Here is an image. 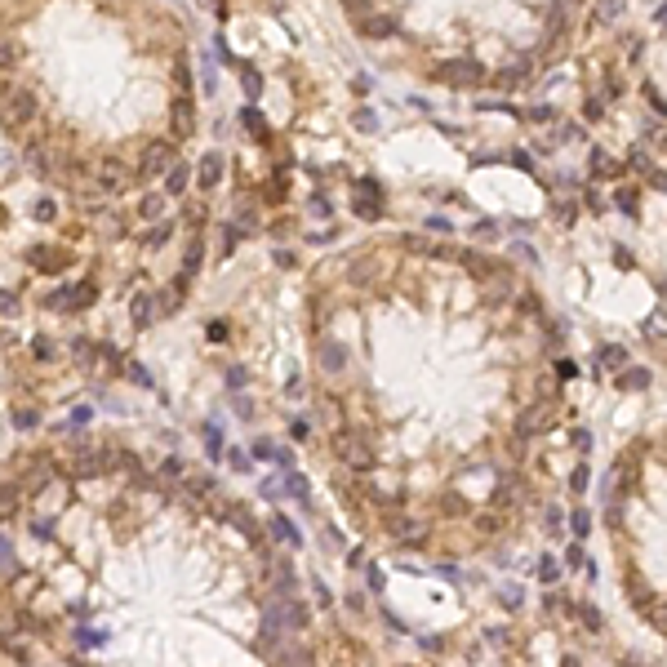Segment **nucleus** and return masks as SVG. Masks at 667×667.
Returning <instances> with one entry per match:
<instances>
[{
  "instance_id": "nucleus-1",
  "label": "nucleus",
  "mask_w": 667,
  "mask_h": 667,
  "mask_svg": "<svg viewBox=\"0 0 667 667\" xmlns=\"http://www.w3.org/2000/svg\"><path fill=\"white\" fill-rule=\"evenodd\" d=\"M312 418L365 543L422 565L516 552L547 516L574 414L569 347L499 249L378 231L307 289Z\"/></svg>"
},
{
  "instance_id": "nucleus-2",
  "label": "nucleus",
  "mask_w": 667,
  "mask_h": 667,
  "mask_svg": "<svg viewBox=\"0 0 667 667\" xmlns=\"http://www.w3.org/2000/svg\"><path fill=\"white\" fill-rule=\"evenodd\" d=\"M378 67L436 93H525L574 54L591 0H338Z\"/></svg>"
},
{
  "instance_id": "nucleus-3",
  "label": "nucleus",
  "mask_w": 667,
  "mask_h": 667,
  "mask_svg": "<svg viewBox=\"0 0 667 667\" xmlns=\"http://www.w3.org/2000/svg\"><path fill=\"white\" fill-rule=\"evenodd\" d=\"M600 534L627 614L667 645V418L614 449L600 485Z\"/></svg>"
},
{
  "instance_id": "nucleus-4",
  "label": "nucleus",
  "mask_w": 667,
  "mask_h": 667,
  "mask_svg": "<svg viewBox=\"0 0 667 667\" xmlns=\"http://www.w3.org/2000/svg\"><path fill=\"white\" fill-rule=\"evenodd\" d=\"M129 178H138L134 169H129L120 156H102L98 165H93V187H98V196H116L129 187Z\"/></svg>"
},
{
  "instance_id": "nucleus-5",
  "label": "nucleus",
  "mask_w": 667,
  "mask_h": 667,
  "mask_svg": "<svg viewBox=\"0 0 667 667\" xmlns=\"http://www.w3.org/2000/svg\"><path fill=\"white\" fill-rule=\"evenodd\" d=\"M93 298H98V289H93L89 280H80V285L58 289V294L49 298V307L54 312H84V307H93Z\"/></svg>"
},
{
  "instance_id": "nucleus-6",
  "label": "nucleus",
  "mask_w": 667,
  "mask_h": 667,
  "mask_svg": "<svg viewBox=\"0 0 667 667\" xmlns=\"http://www.w3.org/2000/svg\"><path fill=\"white\" fill-rule=\"evenodd\" d=\"M27 267H36V271H63V267H71V253L67 249H54V245H32L27 249Z\"/></svg>"
},
{
  "instance_id": "nucleus-7",
  "label": "nucleus",
  "mask_w": 667,
  "mask_h": 667,
  "mask_svg": "<svg viewBox=\"0 0 667 667\" xmlns=\"http://www.w3.org/2000/svg\"><path fill=\"white\" fill-rule=\"evenodd\" d=\"M23 58H27L23 41H18L14 32H5V27H0V71H5V76H9V71H14V67H18V63H23Z\"/></svg>"
},
{
  "instance_id": "nucleus-8",
  "label": "nucleus",
  "mask_w": 667,
  "mask_h": 667,
  "mask_svg": "<svg viewBox=\"0 0 667 667\" xmlns=\"http://www.w3.org/2000/svg\"><path fill=\"white\" fill-rule=\"evenodd\" d=\"M27 165H32L41 178H49V174H54V165H58V161H54V147H49V143H41V138H32V143H27Z\"/></svg>"
},
{
  "instance_id": "nucleus-9",
  "label": "nucleus",
  "mask_w": 667,
  "mask_h": 667,
  "mask_svg": "<svg viewBox=\"0 0 667 667\" xmlns=\"http://www.w3.org/2000/svg\"><path fill=\"white\" fill-rule=\"evenodd\" d=\"M98 472H107L102 467V449H80L71 458V476H98Z\"/></svg>"
},
{
  "instance_id": "nucleus-10",
  "label": "nucleus",
  "mask_w": 667,
  "mask_h": 667,
  "mask_svg": "<svg viewBox=\"0 0 667 667\" xmlns=\"http://www.w3.org/2000/svg\"><path fill=\"white\" fill-rule=\"evenodd\" d=\"M129 316H134L138 330H143V325H152V321H156V298L138 294V298H134V307H129Z\"/></svg>"
},
{
  "instance_id": "nucleus-11",
  "label": "nucleus",
  "mask_w": 667,
  "mask_h": 667,
  "mask_svg": "<svg viewBox=\"0 0 667 667\" xmlns=\"http://www.w3.org/2000/svg\"><path fill=\"white\" fill-rule=\"evenodd\" d=\"M187 178H192V169H187L183 161H178V165H174V169L165 174V187H169V196H183V192H187Z\"/></svg>"
},
{
  "instance_id": "nucleus-12",
  "label": "nucleus",
  "mask_w": 667,
  "mask_h": 667,
  "mask_svg": "<svg viewBox=\"0 0 667 667\" xmlns=\"http://www.w3.org/2000/svg\"><path fill=\"white\" fill-rule=\"evenodd\" d=\"M218 169H223V161L210 152V156L201 161V187H214V183H218Z\"/></svg>"
},
{
  "instance_id": "nucleus-13",
  "label": "nucleus",
  "mask_w": 667,
  "mask_h": 667,
  "mask_svg": "<svg viewBox=\"0 0 667 667\" xmlns=\"http://www.w3.org/2000/svg\"><path fill=\"white\" fill-rule=\"evenodd\" d=\"M18 512V485H0V521Z\"/></svg>"
},
{
  "instance_id": "nucleus-14",
  "label": "nucleus",
  "mask_w": 667,
  "mask_h": 667,
  "mask_svg": "<svg viewBox=\"0 0 667 667\" xmlns=\"http://www.w3.org/2000/svg\"><path fill=\"white\" fill-rule=\"evenodd\" d=\"M138 214H143V218H161L165 214V196H143V205H138Z\"/></svg>"
},
{
  "instance_id": "nucleus-15",
  "label": "nucleus",
  "mask_w": 667,
  "mask_h": 667,
  "mask_svg": "<svg viewBox=\"0 0 667 667\" xmlns=\"http://www.w3.org/2000/svg\"><path fill=\"white\" fill-rule=\"evenodd\" d=\"M18 632V614L9 605H0V636H14Z\"/></svg>"
},
{
  "instance_id": "nucleus-16",
  "label": "nucleus",
  "mask_w": 667,
  "mask_h": 667,
  "mask_svg": "<svg viewBox=\"0 0 667 667\" xmlns=\"http://www.w3.org/2000/svg\"><path fill=\"white\" fill-rule=\"evenodd\" d=\"M0 574H14V547H9L5 534H0Z\"/></svg>"
},
{
  "instance_id": "nucleus-17",
  "label": "nucleus",
  "mask_w": 667,
  "mask_h": 667,
  "mask_svg": "<svg viewBox=\"0 0 667 667\" xmlns=\"http://www.w3.org/2000/svg\"><path fill=\"white\" fill-rule=\"evenodd\" d=\"M18 312V294L14 289H0V316H14Z\"/></svg>"
},
{
  "instance_id": "nucleus-18",
  "label": "nucleus",
  "mask_w": 667,
  "mask_h": 667,
  "mask_svg": "<svg viewBox=\"0 0 667 667\" xmlns=\"http://www.w3.org/2000/svg\"><path fill=\"white\" fill-rule=\"evenodd\" d=\"M54 218H58V205H54V201H41V205H36V223H54Z\"/></svg>"
},
{
  "instance_id": "nucleus-19",
  "label": "nucleus",
  "mask_w": 667,
  "mask_h": 667,
  "mask_svg": "<svg viewBox=\"0 0 667 667\" xmlns=\"http://www.w3.org/2000/svg\"><path fill=\"white\" fill-rule=\"evenodd\" d=\"M169 236H174V223H169V227H165V223H161V227H156V231H152V236H147V245H152V249H161V245H165V240H169Z\"/></svg>"
},
{
  "instance_id": "nucleus-20",
  "label": "nucleus",
  "mask_w": 667,
  "mask_h": 667,
  "mask_svg": "<svg viewBox=\"0 0 667 667\" xmlns=\"http://www.w3.org/2000/svg\"><path fill=\"white\" fill-rule=\"evenodd\" d=\"M36 422H41V414H36V409H18V414H14V427H36Z\"/></svg>"
}]
</instances>
